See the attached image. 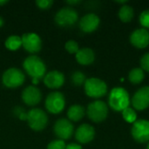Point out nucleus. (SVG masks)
I'll return each instance as SVG.
<instances>
[{
	"instance_id": "obj_31",
	"label": "nucleus",
	"mask_w": 149,
	"mask_h": 149,
	"mask_svg": "<svg viewBox=\"0 0 149 149\" xmlns=\"http://www.w3.org/2000/svg\"><path fill=\"white\" fill-rule=\"evenodd\" d=\"M65 149H83L82 147L79 144L77 143H70L68 145H66Z\"/></svg>"
},
{
	"instance_id": "obj_18",
	"label": "nucleus",
	"mask_w": 149,
	"mask_h": 149,
	"mask_svg": "<svg viewBox=\"0 0 149 149\" xmlns=\"http://www.w3.org/2000/svg\"><path fill=\"white\" fill-rule=\"evenodd\" d=\"M75 58L79 64L82 65H89L93 63L95 59V53L91 48L84 47L78 51Z\"/></svg>"
},
{
	"instance_id": "obj_30",
	"label": "nucleus",
	"mask_w": 149,
	"mask_h": 149,
	"mask_svg": "<svg viewBox=\"0 0 149 149\" xmlns=\"http://www.w3.org/2000/svg\"><path fill=\"white\" fill-rule=\"evenodd\" d=\"M141 68L143 71L149 72V52L144 54L141 58Z\"/></svg>"
},
{
	"instance_id": "obj_8",
	"label": "nucleus",
	"mask_w": 149,
	"mask_h": 149,
	"mask_svg": "<svg viewBox=\"0 0 149 149\" xmlns=\"http://www.w3.org/2000/svg\"><path fill=\"white\" fill-rule=\"evenodd\" d=\"M78 12L71 7L60 9L55 15V22L58 26L70 27L78 21Z\"/></svg>"
},
{
	"instance_id": "obj_10",
	"label": "nucleus",
	"mask_w": 149,
	"mask_h": 149,
	"mask_svg": "<svg viewBox=\"0 0 149 149\" xmlns=\"http://www.w3.org/2000/svg\"><path fill=\"white\" fill-rule=\"evenodd\" d=\"M22 46L30 53H37L42 48V40L35 32H27L22 35Z\"/></svg>"
},
{
	"instance_id": "obj_36",
	"label": "nucleus",
	"mask_w": 149,
	"mask_h": 149,
	"mask_svg": "<svg viewBox=\"0 0 149 149\" xmlns=\"http://www.w3.org/2000/svg\"><path fill=\"white\" fill-rule=\"evenodd\" d=\"M117 3H126L127 1H117Z\"/></svg>"
},
{
	"instance_id": "obj_27",
	"label": "nucleus",
	"mask_w": 149,
	"mask_h": 149,
	"mask_svg": "<svg viewBox=\"0 0 149 149\" xmlns=\"http://www.w3.org/2000/svg\"><path fill=\"white\" fill-rule=\"evenodd\" d=\"M14 114L20 120H27L28 113L21 107H16L13 110Z\"/></svg>"
},
{
	"instance_id": "obj_35",
	"label": "nucleus",
	"mask_w": 149,
	"mask_h": 149,
	"mask_svg": "<svg viewBox=\"0 0 149 149\" xmlns=\"http://www.w3.org/2000/svg\"><path fill=\"white\" fill-rule=\"evenodd\" d=\"M3 25V19L0 17V28Z\"/></svg>"
},
{
	"instance_id": "obj_1",
	"label": "nucleus",
	"mask_w": 149,
	"mask_h": 149,
	"mask_svg": "<svg viewBox=\"0 0 149 149\" xmlns=\"http://www.w3.org/2000/svg\"><path fill=\"white\" fill-rule=\"evenodd\" d=\"M108 105L115 112H122L130 105V97L123 87L113 88L108 96Z\"/></svg>"
},
{
	"instance_id": "obj_34",
	"label": "nucleus",
	"mask_w": 149,
	"mask_h": 149,
	"mask_svg": "<svg viewBox=\"0 0 149 149\" xmlns=\"http://www.w3.org/2000/svg\"><path fill=\"white\" fill-rule=\"evenodd\" d=\"M7 3H8L7 0H0V6H3V5L6 4Z\"/></svg>"
},
{
	"instance_id": "obj_25",
	"label": "nucleus",
	"mask_w": 149,
	"mask_h": 149,
	"mask_svg": "<svg viewBox=\"0 0 149 149\" xmlns=\"http://www.w3.org/2000/svg\"><path fill=\"white\" fill-rule=\"evenodd\" d=\"M65 48L71 54H76L79 50L78 43L74 40H68L65 45Z\"/></svg>"
},
{
	"instance_id": "obj_22",
	"label": "nucleus",
	"mask_w": 149,
	"mask_h": 149,
	"mask_svg": "<svg viewBox=\"0 0 149 149\" xmlns=\"http://www.w3.org/2000/svg\"><path fill=\"white\" fill-rule=\"evenodd\" d=\"M119 17L124 23L130 22L134 17V9L129 5H122L119 10Z\"/></svg>"
},
{
	"instance_id": "obj_26",
	"label": "nucleus",
	"mask_w": 149,
	"mask_h": 149,
	"mask_svg": "<svg viewBox=\"0 0 149 149\" xmlns=\"http://www.w3.org/2000/svg\"><path fill=\"white\" fill-rule=\"evenodd\" d=\"M140 24L141 26L146 29H149V10H143L140 15Z\"/></svg>"
},
{
	"instance_id": "obj_23",
	"label": "nucleus",
	"mask_w": 149,
	"mask_h": 149,
	"mask_svg": "<svg viewBox=\"0 0 149 149\" xmlns=\"http://www.w3.org/2000/svg\"><path fill=\"white\" fill-rule=\"evenodd\" d=\"M122 117L128 123H133L134 124L137 120L136 111L134 108H131L129 107L122 111Z\"/></svg>"
},
{
	"instance_id": "obj_37",
	"label": "nucleus",
	"mask_w": 149,
	"mask_h": 149,
	"mask_svg": "<svg viewBox=\"0 0 149 149\" xmlns=\"http://www.w3.org/2000/svg\"><path fill=\"white\" fill-rule=\"evenodd\" d=\"M147 149H149V143L148 145V147H147Z\"/></svg>"
},
{
	"instance_id": "obj_16",
	"label": "nucleus",
	"mask_w": 149,
	"mask_h": 149,
	"mask_svg": "<svg viewBox=\"0 0 149 149\" xmlns=\"http://www.w3.org/2000/svg\"><path fill=\"white\" fill-rule=\"evenodd\" d=\"M131 44L139 49L146 48L149 45V32L147 29H137L130 36Z\"/></svg>"
},
{
	"instance_id": "obj_4",
	"label": "nucleus",
	"mask_w": 149,
	"mask_h": 149,
	"mask_svg": "<svg viewBox=\"0 0 149 149\" xmlns=\"http://www.w3.org/2000/svg\"><path fill=\"white\" fill-rule=\"evenodd\" d=\"M86 113L92 121L100 123L107 119L108 115V107L104 101L95 100L88 105Z\"/></svg>"
},
{
	"instance_id": "obj_20",
	"label": "nucleus",
	"mask_w": 149,
	"mask_h": 149,
	"mask_svg": "<svg viewBox=\"0 0 149 149\" xmlns=\"http://www.w3.org/2000/svg\"><path fill=\"white\" fill-rule=\"evenodd\" d=\"M5 47L10 51H17L22 46L21 37L17 35H10L8 37L4 42Z\"/></svg>"
},
{
	"instance_id": "obj_13",
	"label": "nucleus",
	"mask_w": 149,
	"mask_h": 149,
	"mask_svg": "<svg viewBox=\"0 0 149 149\" xmlns=\"http://www.w3.org/2000/svg\"><path fill=\"white\" fill-rule=\"evenodd\" d=\"M21 97L24 104L29 107H33L41 101L42 93L36 86H29L24 89Z\"/></svg>"
},
{
	"instance_id": "obj_5",
	"label": "nucleus",
	"mask_w": 149,
	"mask_h": 149,
	"mask_svg": "<svg viewBox=\"0 0 149 149\" xmlns=\"http://www.w3.org/2000/svg\"><path fill=\"white\" fill-rule=\"evenodd\" d=\"M25 80V76L24 72L16 67H11L7 69L3 76L2 82L4 86L8 88H17L24 84Z\"/></svg>"
},
{
	"instance_id": "obj_2",
	"label": "nucleus",
	"mask_w": 149,
	"mask_h": 149,
	"mask_svg": "<svg viewBox=\"0 0 149 149\" xmlns=\"http://www.w3.org/2000/svg\"><path fill=\"white\" fill-rule=\"evenodd\" d=\"M23 67L31 79L35 78L40 79L45 77L46 72V66L44 61L35 55L27 57L23 63Z\"/></svg>"
},
{
	"instance_id": "obj_3",
	"label": "nucleus",
	"mask_w": 149,
	"mask_h": 149,
	"mask_svg": "<svg viewBox=\"0 0 149 149\" xmlns=\"http://www.w3.org/2000/svg\"><path fill=\"white\" fill-rule=\"evenodd\" d=\"M84 89L86 94L93 99L101 98L107 93V86L106 82L98 78L87 79L84 84Z\"/></svg>"
},
{
	"instance_id": "obj_15",
	"label": "nucleus",
	"mask_w": 149,
	"mask_h": 149,
	"mask_svg": "<svg viewBox=\"0 0 149 149\" xmlns=\"http://www.w3.org/2000/svg\"><path fill=\"white\" fill-rule=\"evenodd\" d=\"M95 136V129L89 124H82L80 125L76 132L75 138L78 142L81 144H86L91 142Z\"/></svg>"
},
{
	"instance_id": "obj_24",
	"label": "nucleus",
	"mask_w": 149,
	"mask_h": 149,
	"mask_svg": "<svg viewBox=\"0 0 149 149\" xmlns=\"http://www.w3.org/2000/svg\"><path fill=\"white\" fill-rule=\"evenodd\" d=\"M86 80V75L81 72H74L72 75V81L75 86H82L85 84Z\"/></svg>"
},
{
	"instance_id": "obj_29",
	"label": "nucleus",
	"mask_w": 149,
	"mask_h": 149,
	"mask_svg": "<svg viewBox=\"0 0 149 149\" xmlns=\"http://www.w3.org/2000/svg\"><path fill=\"white\" fill-rule=\"evenodd\" d=\"M36 4L39 9L47 10L51 8V6L53 4V1L52 0H37Z\"/></svg>"
},
{
	"instance_id": "obj_14",
	"label": "nucleus",
	"mask_w": 149,
	"mask_h": 149,
	"mask_svg": "<svg viewBox=\"0 0 149 149\" xmlns=\"http://www.w3.org/2000/svg\"><path fill=\"white\" fill-rule=\"evenodd\" d=\"M100 19L94 13H89L81 17L79 21V28L83 32L91 33L96 31L100 25Z\"/></svg>"
},
{
	"instance_id": "obj_33",
	"label": "nucleus",
	"mask_w": 149,
	"mask_h": 149,
	"mask_svg": "<svg viewBox=\"0 0 149 149\" xmlns=\"http://www.w3.org/2000/svg\"><path fill=\"white\" fill-rule=\"evenodd\" d=\"M39 80H40V79H35V78L31 79V82H32L33 86H36V85H38V84L39 83Z\"/></svg>"
},
{
	"instance_id": "obj_6",
	"label": "nucleus",
	"mask_w": 149,
	"mask_h": 149,
	"mask_svg": "<svg viewBox=\"0 0 149 149\" xmlns=\"http://www.w3.org/2000/svg\"><path fill=\"white\" fill-rule=\"evenodd\" d=\"M27 122L34 131H41L45 128L48 123V117L45 112L40 108H32L28 112Z\"/></svg>"
},
{
	"instance_id": "obj_17",
	"label": "nucleus",
	"mask_w": 149,
	"mask_h": 149,
	"mask_svg": "<svg viewBox=\"0 0 149 149\" xmlns=\"http://www.w3.org/2000/svg\"><path fill=\"white\" fill-rule=\"evenodd\" d=\"M44 83L50 89H58L64 85L65 75L57 70L51 71L45 75Z\"/></svg>"
},
{
	"instance_id": "obj_7",
	"label": "nucleus",
	"mask_w": 149,
	"mask_h": 149,
	"mask_svg": "<svg viewBox=\"0 0 149 149\" xmlns=\"http://www.w3.org/2000/svg\"><path fill=\"white\" fill-rule=\"evenodd\" d=\"M45 106L49 113L52 114L60 113L65 106V96L60 92H52L47 95Z\"/></svg>"
},
{
	"instance_id": "obj_32",
	"label": "nucleus",
	"mask_w": 149,
	"mask_h": 149,
	"mask_svg": "<svg viewBox=\"0 0 149 149\" xmlns=\"http://www.w3.org/2000/svg\"><path fill=\"white\" fill-rule=\"evenodd\" d=\"M80 3H81L80 0H69V1H66V3H68L70 5H75V4Z\"/></svg>"
},
{
	"instance_id": "obj_28",
	"label": "nucleus",
	"mask_w": 149,
	"mask_h": 149,
	"mask_svg": "<svg viewBox=\"0 0 149 149\" xmlns=\"http://www.w3.org/2000/svg\"><path fill=\"white\" fill-rule=\"evenodd\" d=\"M65 143L61 140H55L47 145V149H65Z\"/></svg>"
},
{
	"instance_id": "obj_21",
	"label": "nucleus",
	"mask_w": 149,
	"mask_h": 149,
	"mask_svg": "<svg viewBox=\"0 0 149 149\" xmlns=\"http://www.w3.org/2000/svg\"><path fill=\"white\" fill-rule=\"evenodd\" d=\"M144 78H145V73H144V71L141 67H136V68L132 69L128 74V79L134 85L141 83Z\"/></svg>"
},
{
	"instance_id": "obj_9",
	"label": "nucleus",
	"mask_w": 149,
	"mask_h": 149,
	"mask_svg": "<svg viewBox=\"0 0 149 149\" xmlns=\"http://www.w3.org/2000/svg\"><path fill=\"white\" fill-rule=\"evenodd\" d=\"M134 140L139 143H146L149 141V120H137L132 127L131 130Z\"/></svg>"
},
{
	"instance_id": "obj_11",
	"label": "nucleus",
	"mask_w": 149,
	"mask_h": 149,
	"mask_svg": "<svg viewBox=\"0 0 149 149\" xmlns=\"http://www.w3.org/2000/svg\"><path fill=\"white\" fill-rule=\"evenodd\" d=\"M53 131L56 136L63 141V140H68L72 137L74 127L72 123L68 120V119H59L58 120L53 127Z\"/></svg>"
},
{
	"instance_id": "obj_19",
	"label": "nucleus",
	"mask_w": 149,
	"mask_h": 149,
	"mask_svg": "<svg viewBox=\"0 0 149 149\" xmlns=\"http://www.w3.org/2000/svg\"><path fill=\"white\" fill-rule=\"evenodd\" d=\"M85 108L78 104L72 105L69 107L67 111V117L70 121H79L85 116Z\"/></svg>"
},
{
	"instance_id": "obj_12",
	"label": "nucleus",
	"mask_w": 149,
	"mask_h": 149,
	"mask_svg": "<svg viewBox=\"0 0 149 149\" xmlns=\"http://www.w3.org/2000/svg\"><path fill=\"white\" fill-rule=\"evenodd\" d=\"M132 104L138 111L145 110L149 107V86L140 88L132 98Z\"/></svg>"
}]
</instances>
